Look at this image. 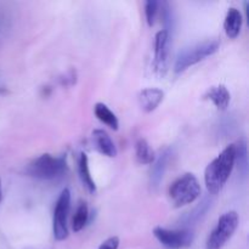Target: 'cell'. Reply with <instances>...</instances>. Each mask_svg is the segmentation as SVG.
I'll return each mask as SVG.
<instances>
[{"instance_id":"obj_1","label":"cell","mask_w":249,"mask_h":249,"mask_svg":"<svg viewBox=\"0 0 249 249\" xmlns=\"http://www.w3.org/2000/svg\"><path fill=\"white\" fill-rule=\"evenodd\" d=\"M235 167V145H230L206 168L204 182L211 195H218L225 186Z\"/></svg>"},{"instance_id":"obj_2","label":"cell","mask_w":249,"mask_h":249,"mask_svg":"<svg viewBox=\"0 0 249 249\" xmlns=\"http://www.w3.org/2000/svg\"><path fill=\"white\" fill-rule=\"evenodd\" d=\"M201 196V185L194 174H185L178 178L169 187V197L175 208L187 206Z\"/></svg>"},{"instance_id":"obj_3","label":"cell","mask_w":249,"mask_h":249,"mask_svg":"<svg viewBox=\"0 0 249 249\" xmlns=\"http://www.w3.org/2000/svg\"><path fill=\"white\" fill-rule=\"evenodd\" d=\"M67 169L65 157H55L49 153L39 156L27 167V174L40 180H53L61 177Z\"/></svg>"},{"instance_id":"obj_4","label":"cell","mask_w":249,"mask_h":249,"mask_svg":"<svg viewBox=\"0 0 249 249\" xmlns=\"http://www.w3.org/2000/svg\"><path fill=\"white\" fill-rule=\"evenodd\" d=\"M219 46H220V44L218 40H207L197 44L192 48L186 49L178 56L174 66L175 72H184L187 68L192 67L201 61L206 60L209 56L214 55L219 50Z\"/></svg>"},{"instance_id":"obj_5","label":"cell","mask_w":249,"mask_h":249,"mask_svg":"<svg viewBox=\"0 0 249 249\" xmlns=\"http://www.w3.org/2000/svg\"><path fill=\"white\" fill-rule=\"evenodd\" d=\"M238 226V215L236 212H226L219 218L215 229L212 231L206 249H221L230 241Z\"/></svg>"},{"instance_id":"obj_6","label":"cell","mask_w":249,"mask_h":249,"mask_svg":"<svg viewBox=\"0 0 249 249\" xmlns=\"http://www.w3.org/2000/svg\"><path fill=\"white\" fill-rule=\"evenodd\" d=\"M71 211V191L65 189L61 192L57 202H56L55 211H53V237L57 241H65L68 237V215Z\"/></svg>"},{"instance_id":"obj_7","label":"cell","mask_w":249,"mask_h":249,"mask_svg":"<svg viewBox=\"0 0 249 249\" xmlns=\"http://www.w3.org/2000/svg\"><path fill=\"white\" fill-rule=\"evenodd\" d=\"M153 235L164 247L169 249L187 248L194 243L195 240L194 231L190 229L169 230V229L158 226L153 230Z\"/></svg>"},{"instance_id":"obj_8","label":"cell","mask_w":249,"mask_h":249,"mask_svg":"<svg viewBox=\"0 0 249 249\" xmlns=\"http://www.w3.org/2000/svg\"><path fill=\"white\" fill-rule=\"evenodd\" d=\"M169 34L162 29L156 34L155 38V60H153V70L156 74L163 75L167 72L168 51H169Z\"/></svg>"},{"instance_id":"obj_9","label":"cell","mask_w":249,"mask_h":249,"mask_svg":"<svg viewBox=\"0 0 249 249\" xmlns=\"http://www.w3.org/2000/svg\"><path fill=\"white\" fill-rule=\"evenodd\" d=\"M92 143L94 147L96 148L97 152L106 157L113 158L117 156V147L112 139L109 138L108 134L102 129H95L92 131Z\"/></svg>"},{"instance_id":"obj_10","label":"cell","mask_w":249,"mask_h":249,"mask_svg":"<svg viewBox=\"0 0 249 249\" xmlns=\"http://www.w3.org/2000/svg\"><path fill=\"white\" fill-rule=\"evenodd\" d=\"M163 99H164V92L157 88H147L139 94V104L142 111L147 113L155 111L162 104Z\"/></svg>"},{"instance_id":"obj_11","label":"cell","mask_w":249,"mask_h":249,"mask_svg":"<svg viewBox=\"0 0 249 249\" xmlns=\"http://www.w3.org/2000/svg\"><path fill=\"white\" fill-rule=\"evenodd\" d=\"M170 156H172V151L169 148L163 151L160 156H158L157 160H155V164L152 165V170H151V178H150V184L152 186V189H157L158 186L162 182L163 177H164V173L167 170L168 163H169Z\"/></svg>"},{"instance_id":"obj_12","label":"cell","mask_w":249,"mask_h":249,"mask_svg":"<svg viewBox=\"0 0 249 249\" xmlns=\"http://www.w3.org/2000/svg\"><path fill=\"white\" fill-rule=\"evenodd\" d=\"M243 17L242 14L236 7H230L226 14L225 21H224V29H225L226 36L230 39H236L241 33L242 28Z\"/></svg>"},{"instance_id":"obj_13","label":"cell","mask_w":249,"mask_h":249,"mask_svg":"<svg viewBox=\"0 0 249 249\" xmlns=\"http://www.w3.org/2000/svg\"><path fill=\"white\" fill-rule=\"evenodd\" d=\"M204 99L211 100L214 104V106L219 109V111H225L228 108L229 104H230L231 95L230 91L228 90V88L225 85L220 84L216 85V87H212L211 89H208V91L204 95Z\"/></svg>"},{"instance_id":"obj_14","label":"cell","mask_w":249,"mask_h":249,"mask_svg":"<svg viewBox=\"0 0 249 249\" xmlns=\"http://www.w3.org/2000/svg\"><path fill=\"white\" fill-rule=\"evenodd\" d=\"M212 203H213L212 198H209V197H204L194 211L187 213L186 215L182 218V223H184L182 224V226H184L182 229H187L186 226L195 225V224L198 223L199 220H202V219L206 216V214L208 213L209 209H211Z\"/></svg>"},{"instance_id":"obj_15","label":"cell","mask_w":249,"mask_h":249,"mask_svg":"<svg viewBox=\"0 0 249 249\" xmlns=\"http://www.w3.org/2000/svg\"><path fill=\"white\" fill-rule=\"evenodd\" d=\"M78 173H79V178L82 180L83 186L87 189L89 194H95L96 192V185L95 181L92 180L91 174H90V168H89V160L85 153H82L78 160Z\"/></svg>"},{"instance_id":"obj_16","label":"cell","mask_w":249,"mask_h":249,"mask_svg":"<svg viewBox=\"0 0 249 249\" xmlns=\"http://www.w3.org/2000/svg\"><path fill=\"white\" fill-rule=\"evenodd\" d=\"M94 113L100 122L106 124V125L108 126V128H111L112 130H118L119 129L118 118H117L116 114H114L105 104L97 102L94 107Z\"/></svg>"},{"instance_id":"obj_17","label":"cell","mask_w":249,"mask_h":249,"mask_svg":"<svg viewBox=\"0 0 249 249\" xmlns=\"http://www.w3.org/2000/svg\"><path fill=\"white\" fill-rule=\"evenodd\" d=\"M136 160L140 164H152L156 160L155 151L151 148L150 143L145 139H139L135 143Z\"/></svg>"},{"instance_id":"obj_18","label":"cell","mask_w":249,"mask_h":249,"mask_svg":"<svg viewBox=\"0 0 249 249\" xmlns=\"http://www.w3.org/2000/svg\"><path fill=\"white\" fill-rule=\"evenodd\" d=\"M88 220H89V208L85 202H80L78 206L77 211H75L74 216L72 220V229L74 232H79L87 225Z\"/></svg>"},{"instance_id":"obj_19","label":"cell","mask_w":249,"mask_h":249,"mask_svg":"<svg viewBox=\"0 0 249 249\" xmlns=\"http://www.w3.org/2000/svg\"><path fill=\"white\" fill-rule=\"evenodd\" d=\"M237 163V167L240 172L243 174H247L248 169V153H247V143L245 140H240L235 145V164Z\"/></svg>"},{"instance_id":"obj_20","label":"cell","mask_w":249,"mask_h":249,"mask_svg":"<svg viewBox=\"0 0 249 249\" xmlns=\"http://www.w3.org/2000/svg\"><path fill=\"white\" fill-rule=\"evenodd\" d=\"M160 2L156 1V0H148L145 2V15L146 21L150 27H153L157 19L158 12H160Z\"/></svg>"},{"instance_id":"obj_21","label":"cell","mask_w":249,"mask_h":249,"mask_svg":"<svg viewBox=\"0 0 249 249\" xmlns=\"http://www.w3.org/2000/svg\"><path fill=\"white\" fill-rule=\"evenodd\" d=\"M162 6V18L163 23H164V31L169 34L170 36V29L173 31L174 28V12H173L172 6H170L169 2H162L160 4Z\"/></svg>"},{"instance_id":"obj_22","label":"cell","mask_w":249,"mask_h":249,"mask_svg":"<svg viewBox=\"0 0 249 249\" xmlns=\"http://www.w3.org/2000/svg\"><path fill=\"white\" fill-rule=\"evenodd\" d=\"M119 247V238L117 236H113V237H109L105 241L104 243H101L97 249H118Z\"/></svg>"},{"instance_id":"obj_23","label":"cell","mask_w":249,"mask_h":249,"mask_svg":"<svg viewBox=\"0 0 249 249\" xmlns=\"http://www.w3.org/2000/svg\"><path fill=\"white\" fill-rule=\"evenodd\" d=\"M2 199V191H1V181H0V203H1Z\"/></svg>"}]
</instances>
